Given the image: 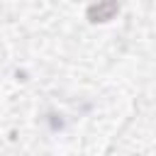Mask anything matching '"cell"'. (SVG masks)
I'll list each match as a JSON object with an SVG mask.
<instances>
[{"mask_svg": "<svg viewBox=\"0 0 156 156\" xmlns=\"http://www.w3.org/2000/svg\"><path fill=\"white\" fill-rule=\"evenodd\" d=\"M119 12V2L117 0H98L95 5L88 7V20L90 22H110L115 15Z\"/></svg>", "mask_w": 156, "mask_h": 156, "instance_id": "obj_1", "label": "cell"}]
</instances>
